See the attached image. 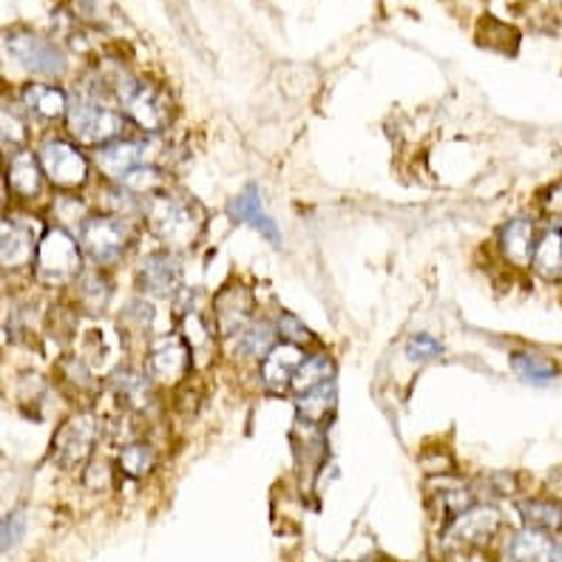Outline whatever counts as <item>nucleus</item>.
I'll return each instance as SVG.
<instances>
[{
	"instance_id": "21",
	"label": "nucleus",
	"mask_w": 562,
	"mask_h": 562,
	"mask_svg": "<svg viewBox=\"0 0 562 562\" xmlns=\"http://www.w3.org/2000/svg\"><path fill=\"white\" fill-rule=\"evenodd\" d=\"M227 216L234 222H241V225H250L254 231H259L270 245H281L279 225H276L273 216H270V213L265 211V205H261V193L256 186H247L245 191L236 193L234 200H231V205H227Z\"/></svg>"
},
{
	"instance_id": "24",
	"label": "nucleus",
	"mask_w": 562,
	"mask_h": 562,
	"mask_svg": "<svg viewBox=\"0 0 562 562\" xmlns=\"http://www.w3.org/2000/svg\"><path fill=\"white\" fill-rule=\"evenodd\" d=\"M336 404H338L336 381H327V384L313 386V390L295 395V412H299V418L310 426L327 424V420L336 415Z\"/></svg>"
},
{
	"instance_id": "38",
	"label": "nucleus",
	"mask_w": 562,
	"mask_h": 562,
	"mask_svg": "<svg viewBox=\"0 0 562 562\" xmlns=\"http://www.w3.org/2000/svg\"><path fill=\"white\" fill-rule=\"evenodd\" d=\"M114 463H109V460H91L89 467H86V472H82V483L89 488H94V492H103V488H109L111 483H114Z\"/></svg>"
},
{
	"instance_id": "10",
	"label": "nucleus",
	"mask_w": 562,
	"mask_h": 562,
	"mask_svg": "<svg viewBox=\"0 0 562 562\" xmlns=\"http://www.w3.org/2000/svg\"><path fill=\"white\" fill-rule=\"evenodd\" d=\"M7 52L21 69L41 77H60L66 71V55L55 41L32 29H12L7 35Z\"/></svg>"
},
{
	"instance_id": "23",
	"label": "nucleus",
	"mask_w": 562,
	"mask_h": 562,
	"mask_svg": "<svg viewBox=\"0 0 562 562\" xmlns=\"http://www.w3.org/2000/svg\"><path fill=\"white\" fill-rule=\"evenodd\" d=\"M531 270L546 284H562V227L549 225L540 231V239L535 247Z\"/></svg>"
},
{
	"instance_id": "34",
	"label": "nucleus",
	"mask_w": 562,
	"mask_h": 562,
	"mask_svg": "<svg viewBox=\"0 0 562 562\" xmlns=\"http://www.w3.org/2000/svg\"><path fill=\"white\" fill-rule=\"evenodd\" d=\"M26 123H29V117L23 114L21 109L9 105V109L3 111V143H7V148L12 154H18L26 148V139H29Z\"/></svg>"
},
{
	"instance_id": "35",
	"label": "nucleus",
	"mask_w": 562,
	"mask_h": 562,
	"mask_svg": "<svg viewBox=\"0 0 562 562\" xmlns=\"http://www.w3.org/2000/svg\"><path fill=\"white\" fill-rule=\"evenodd\" d=\"M483 488L481 492L486 494V497H492V501H508V497H515L517 494V474L515 472H488L481 477Z\"/></svg>"
},
{
	"instance_id": "6",
	"label": "nucleus",
	"mask_w": 562,
	"mask_h": 562,
	"mask_svg": "<svg viewBox=\"0 0 562 562\" xmlns=\"http://www.w3.org/2000/svg\"><path fill=\"white\" fill-rule=\"evenodd\" d=\"M173 322H177V333L188 344V350H191L196 372L207 370L216 352H220L222 341L213 310H207L196 293H186L179 299L177 310H173Z\"/></svg>"
},
{
	"instance_id": "39",
	"label": "nucleus",
	"mask_w": 562,
	"mask_h": 562,
	"mask_svg": "<svg viewBox=\"0 0 562 562\" xmlns=\"http://www.w3.org/2000/svg\"><path fill=\"white\" fill-rule=\"evenodd\" d=\"M23 531H26V512H23V508H14L12 515L3 520V537H0V540H3V551H12L14 546L21 542Z\"/></svg>"
},
{
	"instance_id": "2",
	"label": "nucleus",
	"mask_w": 562,
	"mask_h": 562,
	"mask_svg": "<svg viewBox=\"0 0 562 562\" xmlns=\"http://www.w3.org/2000/svg\"><path fill=\"white\" fill-rule=\"evenodd\" d=\"M105 94H111V89L97 77L89 86H80L69 100V114H66L69 139H75L77 145H86L91 151L123 139L131 123L123 109L105 103Z\"/></svg>"
},
{
	"instance_id": "41",
	"label": "nucleus",
	"mask_w": 562,
	"mask_h": 562,
	"mask_svg": "<svg viewBox=\"0 0 562 562\" xmlns=\"http://www.w3.org/2000/svg\"><path fill=\"white\" fill-rule=\"evenodd\" d=\"M546 488H549V494L554 501H562V467L551 469L549 477H546Z\"/></svg>"
},
{
	"instance_id": "25",
	"label": "nucleus",
	"mask_w": 562,
	"mask_h": 562,
	"mask_svg": "<svg viewBox=\"0 0 562 562\" xmlns=\"http://www.w3.org/2000/svg\"><path fill=\"white\" fill-rule=\"evenodd\" d=\"M276 344H279V329H276V322H268V318H254L234 338L236 356L245 358V361H261Z\"/></svg>"
},
{
	"instance_id": "26",
	"label": "nucleus",
	"mask_w": 562,
	"mask_h": 562,
	"mask_svg": "<svg viewBox=\"0 0 562 562\" xmlns=\"http://www.w3.org/2000/svg\"><path fill=\"white\" fill-rule=\"evenodd\" d=\"M520 517L526 528H535L540 535H562V501L554 497H528L520 503Z\"/></svg>"
},
{
	"instance_id": "17",
	"label": "nucleus",
	"mask_w": 562,
	"mask_h": 562,
	"mask_svg": "<svg viewBox=\"0 0 562 562\" xmlns=\"http://www.w3.org/2000/svg\"><path fill=\"white\" fill-rule=\"evenodd\" d=\"M310 352L299 344L279 341L268 356L259 361V378L265 390L273 392V395H284V392L293 390V378L299 372V367L304 363Z\"/></svg>"
},
{
	"instance_id": "15",
	"label": "nucleus",
	"mask_w": 562,
	"mask_h": 562,
	"mask_svg": "<svg viewBox=\"0 0 562 562\" xmlns=\"http://www.w3.org/2000/svg\"><path fill=\"white\" fill-rule=\"evenodd\" d=\"M137 290L151 299H171L182 290V261L177 254L162 250V254L145 256L137 265Z\"/></svg>"
},
{
	"instance_id": "28",
	"label": "nucleus",
	"mask_w": 562,
	"mask_h": 562,
	"mask_svg": "<svg viewBox=\"0 0 562 562\" xmlns=\"http://www.w3.org/2000/svg\"><path fill=\"white\" fill-rule=\"evenodd\" d=\"M327 381H336V361L327 356V352H310L307 358H304V363L299 367V372H295L293 378V390L295 395H302V392L313 390V386H322L327 384Z\"/></svg>"
},
{
	"instance_id": "32",
	"label": "nucleus",
	"mask_w": 562,
	"mask_h": 562,
	"mask_svg": "<svg viewBox=\"0 0 562 562\" xmlns=\"http://www.w3.org/2000/svg\"><path fill=\"white\" fill-rule=\"evenodd\" d=\"M52 216H55V225L66 227V231H71V234L77 236L91 213L77 193L57 191L55 200H52Z\"/></svg>"
},
{
	"instance_id": "29",
	"label": "nucleus",
	"mask_w": 562,
	"mask_h": 562,
	"mask_svg": "<svg viewBox=\"0 0 562 562\" xmlns=\"http://www.w3.org/2000/svg\"><path fill=\"white\" fill-rule=\"evenodd\" d=\"M512 370H515L522 381L537 386L551 384V381H557V375H560L557 361H551V358L542 356V352H531V350L515 352V356H512Z\"/></svg>"
},
{
	"instance_id": "43",
	"label": "nucleus",
	"mask_w": 562,
	"mask_h": 562,
	"mask_svg": "<svg viewBox=\"0 0 562 562\" xmlns=\"http://www.w3.org/2000/svg\"><path fill=\"white\" fill-rule=\"evenodd\" d=\"M554 3H562V0H554Z\"/></svg>"
},
{
	"instance_id": "20",
	"label": "nucleus",
	"mask_w": 562,
	"mask_h": 562,
	"mask_svg": "<svg viewBox=\"0 0 562 562\" xmlns=\"http://www.w3.org/2000/svg\"><path fill=\"white\" fill-rule=\"evenodd\" d=\"M7 186L12 196L21 202H35L46 193L48 179L41 168V159L35 151H18L9 154V168H7Z\"/></svg>"
},
{
	"instance_id": "9",
	"label": "nucleus",
	"mask_w": 562,
	"mask_h": 562,
	"mask_svg": "<svg viewBox=\"0 0 562 562\" xmlns=\"http://www.w3.org/2000/svg\"><path fill=\"white\" fill-rule=\"evenodd\" d=\"M193 370H196V367H193L191 350H188V344L182 341V336H179L177 329L168 333V336H157L148 344V352H145V372L151 375L157 390H179Z\"/></svg>"
},
{
	"instance_id": "22",
	"label": "nucleus",
	"mask_w": 562,
	"mask_h": 562,
	"mask_svg": "<svg viewBox=\"0 0 562 562\" xmlns=\"http://www.w3.org/2000/svg\"><path fill=\"white\" fill-rule=\"evenodd\" d=\"M111 295H114V284L103 273V268L82 270L80 279L75 281V304L89 316H103L111 304Z\"/></svg>"
},
{
	"instance_id": "33",
	"label": "nucleus",
	"mask_w": 562,
	"mask_h": 562,
	"mask_svg": "<svg viewBox=\"0 0 562 562\" xmlns=\"http://www.w3.org/2000/svg\"><path fill=\"white\" fill-rule=\"evenodd\" d=\"M276 329H279V341L299 344V347L316 344V333H313L302 318L295 316V313H288V310H281L279 313V318H276Z\"/></svg>"
},
{
	"instance_id": "14",
	"label": "nucleus",
	"mask_w": 562,
	"mask_h": 562,
	"mask_svg": "<svg viewBox=\"0 0 562 562\" xmlns=\"http://www.w3.org/2000/svg\"><path fill=\"white\" fill-rule=\"evenodd\" d=\"M213 318H216V327H220L222 341H234L241 329L256 318V299L254 290L241 284V281H234V284H225L220 293L213 295Z\"/></svg>"
},
{
	"instance_id": "27",
	"label": "nucleus",
	"mask_w": 562,
	"mask_h": 562,
	"mask_svg": "<svg viewBox=\"0 0 562 562\" xmlns=\"http://www.w3.org/2000/svg\"><path fill=\"white\" fill-rule=\"evenodd\" d=\"M157 449H154L151 443H145V440H134V443L120 446L117 469L128 477V481H145V477L157 469Z\"/></svg>"
},
{
	"instance_id": "8",
	"label": "nucleus",
	"mask_w": 562,
	"mask_h": 562,
	"mask_svg": "<svg viewBox=\"0 0 562 562\" xmlns=\"http://www.w3.org/2000/svg\"><path fill=\"white\" fill-rule=\"evenodd\" d=\"M100 435H103L100 418H97L94 412L82 409L57 426L48 454H52V460H55L60 469H66V472L89 467Z\"/></svg>"
},
{
	"instance_id": "3",
	"label": "nucleus",
	"mask_w": 562,
	"mask_h": 562,
	"mask_svg": "<svg viewBox=\"0 0 562 562\" xmlns=\"http://www.w3.org/2000/svg\"><path fill=\"white\" fill-rule=\"evenodd\" d=\"M111 91L120 100L125 117L137 125L145 134H159L173 123V100L159 82L148 80V77H114L111 80Z\"/></svg>"
},
{
	"instance_id": "30",
	"label": "nucleus",
	"mask_w": 562,
	"mask_h": 562,
	"mask_svg": "<svg viewBox=\"0 0 562 562\" xmlns=\"http://www.w3.org/2000/svg\"><path fill=\"white\" fill-rule=\"evenodd\" d=\"M57 372H60L66 392H75V395H82V398H91V392H97V375L89 361H82L77 356H66L57 363Z\"/></svg>"
},
{
	"instance_id": "40",
	"label": "nucleus",
	"mask_w": 562,
	"mask_h": 562,
	"mask_svg": "<svg viewBox=\"0 0 562 562\" xmlns=\"http://www.w3.org/2000/svg\"><path fill=\"white\" fill-rule=\"evenodd\" d=\"M540 205L546 216H551V220H562V179L542 191Z\"/></svg>"
},
{
	"instance_id": "18",
	"label": "nucleus",
	"mask_w": 562,
	"mask_h": 562,
	"mask_svg": "<svg viewBox=\"0 0 562 562\" xmlns=\"http://www.w3.org/2000/svg\"><path fill=\"white\" fill-rule=\"evenodd\" d=\"M109 386L117 404L125 412H134V415H145L154 406V401H157V384L151 381V375L145 370H134V367L111 370Z\"/></svg>"
},
{
	"instance_id": "31",
	"label": "nucleus",
	"mask_w": 562,
	"mask_h": 562,
	"mask_svg": "<svg viewBox=\"0 0 562 562\" xmlns=\"http://www.w3.org/2000/svg\"><path fill=\"white\" fill-rule=\"evenodd\" d=\"M549 549L551 537L540 535L535 528L517 531L508 540V557H512V562H549Z\"/></svg>"
},
{
	"instance_id": "11",
	"label": "nucleus",
	"mask_w": 562,
	"mask_h": 562,
	"mask_svg": "<svg viewBox=\"0 0 562 562\" xmlns=\"http://www.w3.org/2000/svg\"><path fill=\"white\" fill-rule=\"evenodd\" d=\"M41 225L26 213H9L3 220V236H0V259L7 270H21L35 265L37 245H41Z\"/></svg>"
},
{
	"instance_id": "13",
	"label": "nucleus",
	"mask_w": 562,
	"mask_h": 562,
	"mask_svg": "<svg viewBox=\"0 0 562 562\" xmlns=\"http://www.w3.org/2000/svg\"><path fill=\"white\" fill-rule=\"evenodd\" d=\"M97 171L103 173L109 182H120L123 186L131 173H137L145 165H154L151 159V143L148 139H117L94 151Z\"/></svg>"
},
{
	"instance_id": "1",
	"label": "nucleus",
	"mask_w": 562,
	"mask_h": 562,
	"mask_svg": "<svg viewBox=\"0 0 562 562\" xmlns=\"http://www.w3.org/2000/svg\"><path fill=\"white\" fill-rule=\"evenodd\" d=\"M143 220L151 231L154 239L171 250V254H188L200 245L207 227V213L200 202L186 193L159 191L143 202Z\"/></svg>"
},
{
	"instance_id": "36",
	"label": "nucleus",
	"mask_w": 562,
	"mask_h": 562,
	"mask_svg": "<svg viewBox=\"0 0 562 562\" xmlns=\"http://www.w3.org/2000/svg\"><path fill=\"white\" fill-rule=\"evenodd\" d=\"M440 356H443V344L435 336H429V333H415L406 341V358L409 361H435Z\"/></svg>"
},
{
	"instance_id": "5",
	"label": "nucleus",
	"mask_w": 562,
	"mask_h": 562,
	"mask_svg": "<svg viewBox=\"0 0 562 562\" xmlns=\"http://www.w3.org/2000/svg\"><path fill=\"white\" fill-rule=\"evenodd\" d=\"M82 247L71 231L60 225L43 227L41 245L35 256V279L46 288H66L75 284L82 273Z\"/></svg>"
},
{
	"instance_id": "42",
	"label": "nucleus",
	"mask_w": 562,
	"mask_h": 562,
	"mask_svg": "<svg viewBox=\"0 0 562 562\" xmlns=\"http://www.w3.org/2000/svg\"><path fill=\"white\" fill-rule=\"evenodd\" d=\"M549 562H562V535L560 537H551Z\"/></svg>"
},
{
	"instance_id": "12",
	"label": "nucleus",
	"mask_w": 562,
	"mask_h": 562,
	"mask_svg": "<svg viewBox=\"0 0 562 562\" xmlns=\"http://www.w3.org/2000/svg\"><path fill=\"white\" fill-rule=\"evenodd\" d=\"M503 528V515L501 508L488 506H477L474 503L472 508H467L463 515H458L446 531V542L454 546V549H483L488 542L497 537V531Z\"/></svg>"
},
{
	"instance_id": "19",
	"label": "nucleus",
	"mask_w": 562,
	"mask_h": 562,
	"mask_svg": "<svg viewBox=\"0 0 562 562\" xmlns=\"http://www.w3.org/2000/svg\"><path fill=\"white\" fill-rule=\"evenodd\" d=\"M537 239H540L537 222L531 220V216H526V213L512 216V220L497 231L501 256L512 265V268H531Z\"/></svg>"
},
{
	"instance_id": "7",
	"label": "nucleus",
	"mask_w": 562,
	"mask_h": 562,
	"mask_svg": "<svg viewBox=\"0 0 562 562\" xmlns=\"http://www.w3.org/2000/svg\"><path fill=\"white\" fill-rule=\"evenodd\" d=\"M41 168L46 173L48 186L57 191L77 193L91 177V165L86 154L80 151V145L75 139L66 137H43L41 145L35 148Z\"/></svg>"
},
{
	"instance_id": "37",
	"label": "nucleus",
	"mask_w": 562,
	"mask_h": 562,
	"mask_svg": "<svg viewBox=\"0 0 562 562\" xmlns=\"http://www.w3.org/2000/svg\"><path fill=\"white\" fill-rule=\"evenodd\" d=\"M120 324L123 329H137V333H148L154 324V307L145 299L139 302H131L128 307L123 310V316H120Z\"/></svg>"
},
{
	"instance_id": "4",
	"label": "nucleus",
	"mask_w": 562,
	"mask_h": 562,
	"mask_svg": "<svg viewBox=\"0 0 562 562\" xmlns=\"http://www.w3.org/2000/svg\"><path fill=\"white\" fill-rule=\"evenodd\" d=\"M82 247V256L94 268H111L128 256V250L137 241V225L128 216H114V213H91L86 225L77 234Z\"/></svg>"
},
{
	"instance_id": "16",
	"label": "nucleus",
	"mask_w": 562,
	"mask_h": 562,
	"mask_svg": "<svg viewBox=\"0 0 562 562\" xmlns=\"http://www.w3.org/2000/svg\"><path fill=\"white\" fill-rule=\"evenodd\" d=\"M69 100L71 97L60 86H52V82H26V86H21V94H18V109L29 120H35V123L55 125L60 120H66V114H69Z\"/></svg>"
}]
</instances>
